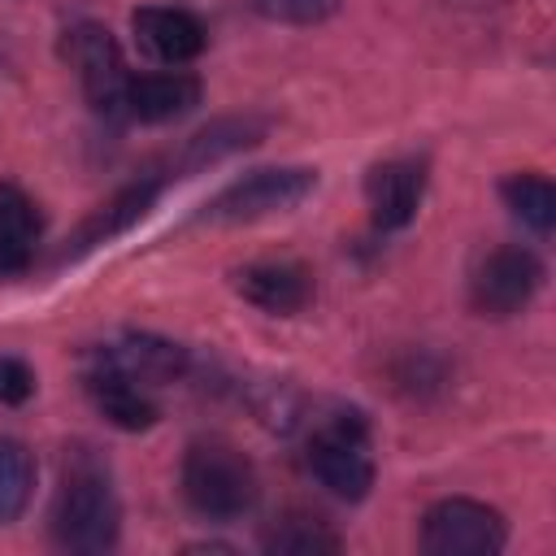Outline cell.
I'll return each mask as SVG.
<instances>
[{
	"mask_svg": "<svg viewBox=\"0 0 556 556\" xmlns=\"http://www.w3.org/2000/svg\"><path fill=\"white\" fill-rule=\"evenodd\" d=\"M122 530V504L109 469L91 452H74L52 500V539L65 552H109Z\"/></svg>",
	"mask_w": 556,
	"mask_h": 556,
	"instance_id": "1",
	"label": "cell"
},
{
	"mask_svg": "<svg viewBox=\"0 0 556 556\" xmlns=\"http://www.w3.org/2000/svg\"><path fill=\"white\" fill-rule=\"evenodd\" d=\"M182 495L208 521H235L256 504V469L230 439H195L182 452Z\"/></svg>",
	"mask_w": 556,
	"mask_h": 556,
	"instance_id": "2",
	"label": "cell"
},
{
	"mask_svg": "<svg viewBox=\"0 0 556 556\" xmlns=\"http://www.w3.org/2000/svg\"><path fill=\"white\" fill-rule=\"evenodd\" d=\"M317 191V169L308 165H269V169H252L243 178H235L230 187H222L200 222H217V226H239V222H261L274 213H287L295 204H304Z\"/></svg>",
	"mask_w": 556,
	"mask_h": 556,
	"instance_id": "3",
	"label": "cell"
},
{
	"mask_svg": "<svg viewBox=\"0 0 556 556\" xmlns=\"http://www.w3.org/2000/svg\"><path fill=\"white\" fill-rule=\"evenodd\" d=\"M61 56L70 61V70L83 83L87 104L100 117H126V87H130V70L122 61L117 39L109 35V26L100 22H78L65 30L61 39Z\"/></svg>",
	"mask_w": 556,
	"mask_h": 556,
	"instance_id": "4",
	"label": "cell"
},
{
	"mask_svg": "<svg viewBox=\"0 0 556 556\" xmlns=\"http://www.w3.org/2000/svg\"><path fill=\"white\" fill-rule=\"evenodd\" d=\"M308 469L334 500H365L374 486V460L365 452V421L361 413H339L321 421L308 439Z\"/></svg>",
	"mask_w": 556,
	"mask_h": 556,
	"instance_id": "5",
	"label": "cell"
},
{
	"mask_svg": "<svg viewBox=\"0 0 556 556\" xmlns=\"http://www.w3.org/2000/svg\"><path fill=\"white\" fill-rule=\"evenodd\" d=\"M504 543H508V526L482 500L447 495L434 500L421 517V547L430 556H495Z\"/></svg>",
	"mask_w": 556,
	"mask_h": 556,
	"instance_id": "6",
	"label": "cell"
},
{
	"mask_svg": "<svg viewBox=\"0 0 556 556\" xmlns=\"http://www.w3.org/2000/svg\"><path fill=\"white\" fill-rule=\"evenodd\" d=\"M543 287V261L521 248V243H504L495 252H486L469 278V304L478 317H513L521 313Z\"/></svg>",
	"mask_w": 556,
	"mask_h": 556,
	"instance_id": "7",
	"label": "cell"
},
{
	"mask_svg": "<svg viewBox=\"0 0 556 556\" xmlns=\"http://www.w3.org/2000/svg\"><path fill=\"white\" fill-rule=\"evenodd\" d=\"M87 369H104V374H117L135 387H165L174 378H182L187 369V348L174 343V339H161V334H148V330H126L100 348H91V361Z\"/></svg>",
	"mask_w": 556,
	"mask_h": 556,
	"instance_id": "8",
	"label": "cell"
},
{
	"mask_svg": "<svg viewBox=\"0 0 556 556\" xmlns=\"http://www.w3.org/2000/svg\"><path fill=\"white\" fill-rule=\"evenodd\" d=\"M130 30H135V43L161 65H187L208 43L204 22L195 13H187V9H161V4L135 9L130 13Z\"/></svg>",
	"mask_w": 556,
	"mask_h": 556,
	"instance_id": "9",
	"label": "cell"
},
{
	"mask_svg": "<svg viewBox=\"0 0 556 556\" xmlns=\"http://www.w3.org/2000/svg\"><path fill=\"white\" fill-rule=\"evenodd\" d=\"M421 195H426V165L421 161L395 156V161H382L365 174V204H369V217L378 230L408 226Z\"/></svg>",
	"mask_w": 556,
	"mask_h": 556,
	"instance_id": "10",
	"label": "cell"
},
{
	"mask_svg": "<svg viewBox=\"0 0 556 556\" xmlns=\"http://www.w3.org/2000/svg\"><path fill=\"white\" fill-rule=\"evenodd\" d=\"M235 291L256 304L261 313H274V317H291L300 308H308L313 300V274L295 261H256V265H243L235 269Z\"/></svg>",
	"mask_w": 556,
	"mask_h": 556,
	"instance_id": "11",
	"label": "cell"
},
{
	"mask_svg": "<svg viewBox=\"0 0 556 556\" xmlns=\"http://www.w3.org/2000/svg\"><path fill=\"white\" fill-rule=\"evenodd\" d=\"M200 104V78L187 70H156V74H130L126 87V117L135 122H174Z\"/></svg>",
	"mask_w": 556,
	"mask_h": 556,
	"instance_id": "12",
	"label": "cell"
},
{
	"mask_svg": "<svg viewBox=\"0 0 556 556\" xmlns=\"http://www.w3.org/2000/svg\"><path fill=\"white\" fill-rule=\"evenodd\" d=\"M156 191H161V178H139V182L113 191V195L78 226V235H74V243L65 248V256H83V252H91L96 243H104V239H113V235H126L135 222L148 217V208L156 204Z\"/></svg>",
	"mask_w": 556,
	"mask_h": 556,
	"instance_id": "13",
	"label": "cell"
},
{
	"mask_svg": "<svg viewBox=\"0 0 556 556\" xmlns=\"http://www.w3.org/2000/svg\"><path fill=\"white\" fill-rule=\"evenodd\" d=\"M35 243H39V208H35V200L22 187L0 182V274L30 269Z\"/></svg>",
	"mask_w": 556,
	"mask_h": 556,
	"instance_id": "14",
	"label": "cell"
},
{
	"mask_svg": "<svg viewBox=\"0 0 556 556\" xmlns=\"http://www.w3.org/2000/svg\"><path fill=\"white\" fill-rule=\"evenodd\" d=\"M83 382H87L91 404H96L117 430H148V426L156 421V404L148 400L143 387H135V382H126V378H117V374H104V369H87Z\"/></svg>",
	"mask_w": 556,
	"mask_h": 556,
	"instance_id": "15",
	"label": "cell"
},
{
	"mask_svg": "<svg viewBox=\"0 0 556 556\" xmlns=\"http://www.w3.org/2000/svg\"><path fill=\"white\" fill-rule=\"evenodd\" d=\"M261 130H265L261 117H222V122H213L187 139V148L178 152V169H204V165H213L239 148H252L261 139Z\"/></svg>",
	"mask_w": 556,
	"mask_h": 556,
	"instance_id": "16",
	"label": "cell"
},
{
	"mask_svg": "<svg viewBox=\"0 0 556 556\" xmlns=\"http://www.w3.org/2000/svg\"><path fill=\"white\" fill-rule=\"evenodd\" d=\"M500 195L513 208V217H521L534 235H547L556 226V187H552V178L530 174V169L526 174H508L500 182Z\"/></svg>",
	"mask_w": 556,
	"mask_h": 556,
	"instance_id": "17",
	"label": "cell"
},
{
	"mask_svg": "<svg viewBox=\"0 0 556 556\" xmlns=\"http://www.w3.org/2000/svg\"><path fill=\"white\" fill-rule=\"evenodd\" d=\"M30 491H35V456L26 452V443L0 434V526L26 513Z\"/></svg>",
	"mask_w": 556,
	"mask_h": 556,
	"instance_id": "18",
	"label": "cell"
},
{
	"mask_svg": "<svg viewBox=\"0 0 556 556\" xmlns=\"http://www.w3.org/2000/svg\"><path fill=\"white\" fill-rule=\"evenodd\" d=\"M334 547H339V534H334L321 517H304V513L282 517V521L265 534V552H295V556H308V552H334Z\"/></svg>",
	"mask_w": 556,
	"mask_h": 556,
	"instance_id": "19",
	"label": "cell"
},
{
	"mask_svg": "<svg viewBox=\"0 0 556 556\" xmlns=\"http://www.w3.org/2000/svg\"><path fill=\"white\" fill-rule=\"evenodd\" d=\"M265 22H282V26H313L326 22L339 0H248Z\"/></svg>",
	"mask_w": 556,
	"mask_h": 556,
	"instance_id": "20",
	"label": "cell"
},
{
	"mask_svg": "<svg viewBox=\"0 0 556 556\" xmlns=\"http://www.w3.org/2000/svg\"><path fill=\"white\" fill-rule=\"evenodd\" d=\"M35 391V369L17 356H0V404H22Z\"/></svg>",
	"mask_w": 556,
	"mask_h": 556,
	"instance_id": "21",
	"label": "cell"
}]
</instances>
